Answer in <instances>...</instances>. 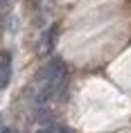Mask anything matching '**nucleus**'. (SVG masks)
I'll list each match as a JSON object with an SVG mask.
<instances>
[{"label":"nucleus","instance_id":"obj_1","mask_svg":"<svg viewBox=\"0 0 131 133\" xmlns=\"http://www.w3.org/2000/svg\"><path fill=\"white\" fill-rule=\"evenodd\" d=\"M66 81H68V70H66V63L61 59H50L45 65H43L39 75L34 79V86H32V102L36 106H48L52 104L59 95L66 88Z\"/></svg>","mask_w":131,"mask_h":133},{"label":"nucleus","instance_id":"obj_2","mask_svg":"<svg viewBox=\"0 0 131 133\" xmlns=\"http://www.w3.org/2000/svg\"><path fill=\"white\" fill-rule=\"evenodd\" d=\"M11 81V54L2 52L0 54V88H7Z\"/></svg>","mask_w":131,"mask_h":133},{"label":"nucleus","instance_id":"obj_3","mask_svg":"<svg viewBox=\"0 0 131 133\" xmlns=\"http://www.w3.org/2000/svg\"><path fill=\"white\" fill-rule=\"evenodd\" d=\"M36 133H72V131L63 124H45L41 129H36Z\"/></svg>","mask_w":131,"mask_h":133}]
</instances>
